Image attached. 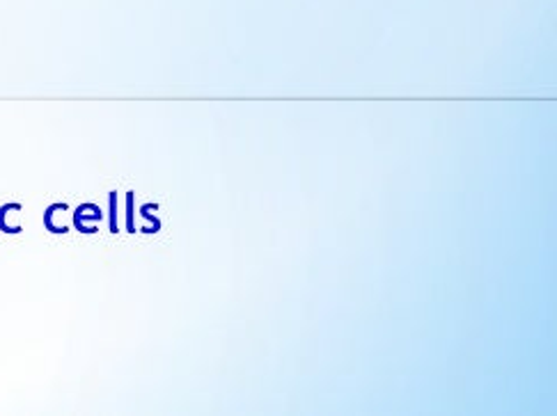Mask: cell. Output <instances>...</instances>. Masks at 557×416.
Here are the masks:
<instances>
[{"mask_svg": "<svg viewBox=\"0 0 557 416\" xmlns=\"http://www.w3.org/2000/svg\"><path fill=\"white\" fill-rule=\"evenodd\" d=\"M109 202H111V215H109L111 234H117V192L115 190L109 194Z\"/></svg>", "mask_w": 557, "mask_h": 416, "instance_id": "277c9868", "label": "cell"}, {"mask_svg": "<svg viewBox=\"0 0 557 416\" xmlns=\"http://www.w3.org/2000/svg\"><path fill=\"white\" fill-rule=\"evenodd\" d=\"M21 213V211H24V204H18V202H8V204H3V206H0V231H3V234H8V236H16V234H21V231H24V227H21V225H10L8 223V217H10V213Z\"/></svg>", "mask_w": 557, "mask_h": 416, "instance_id": "6da1fadb", "label": "cell"}, {"mask_svg": "<svg viewBox=\"0 0 557 416\" xmlns=\"http://www.w3.org/2000/svg\"><path fill=\"white\" fill-rule=\"evenodd\" d=\"M103 217V213H101V209L97 206V204H81L76 211H74V227H76V231H81V227L88 223V220H92V223H99Z\"/></svg>", "mask_w": 557, "mask_h": 416, "instance_id": "7a4b0ae2", "label": "cell"}, {"mask_svg": "<svg viewBox=\"0 0 557 416\" xmlns=\"http://www.w3.org/2000/svg\"><path fill=\"white\" fill-rule=\"evenodd\" d=\"M126 231L136 234V227H134V192H126Z\"/></svg>", "mask_w": 557, "mask_h": 416, "instance_id": "3957f363", "label": "cell"}]
</instances>
